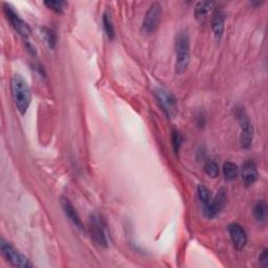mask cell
Returning a JSON list of instances; mask_svg holds the SVG:
<instances>
[{
  "label": "cell",
  "mask_w": 268,
  "mask_h": 268,
  "mask_svg": "<svg viewBox=\"0 0 268 268\" xmlns=\"http://www.w3.org/2000/svg\"><path fill=\"white\" fill-rule=\"evenodd\" d=\"M44 6L57 13H62L67 7V4L62 0H54V2H44Z\"/></svg>",
  "instance_id": "obj_19"
},
{
  "label": "cell",
  "mask_w": 268,
  "mask_h": 268,
  "mask_svg": "<svg viewBox=\"0 0 268 268\" xmlns=\"http://www.w3.org/2000/svg\"><path fill=\"white\" fill-rule=\"evenodd\" d=\"M214 6L213 3H208V2H199L197 3L194 14H195V18L197 19L198 22L204 23L208 19V15L212 7Z\"/></svg>",
  "instance_id": "obj_13"
},
{
  "label": "cell",
  "mask_w": 268,
  "mask_h": 268,
  "mask_svg": "<svg viewBox=\"0 0 268 268\" xmlns=\"http://www.w3.org/2000/svg\"><path fill=\"white\" fill-rule=\"evenodd\" d=\"M228 233L236 249L242 250L247 244V235L244 228L238 223H232L228 225Z\"/></svg>",
  "instance_id": "obj_10"
},
{
  "label": "cell",
  "mask_w": 268,
  "mask_h": 268,
  "mask_svg": "<svg viewBox=\"0 0 268 268\" xmlns=\"http://www.w3.org/2000/svg\"><path fill=\"white\" fill-rule=\"evenodd\" d=\"M236 117H237L241 127V135H240L241 146L244 149H248L251 146V143H253L254 127L242 108H238L236 110Z\"/></svg>",
  "instance_id": "obj_4"
},
{
  "label": "cell",
  "mask_w": 268,
  "mask_h": 268,
  "mask_svg": "<svg viewBox=\"0 0 268 268\" xmlns=\"http://www.w3.org/2000/svg\"><path fill=\"white\" fill-rule=\"evenodd\" d=\"M42 33H43V37H44V40L46 42V44L49 45L50 49H54L56 43H57V38H56V35L54 31L50 28H43L42 29Z\"/></svg>",
  "instance_id": "obj_20"
},
{
  "label": "cell",
  "mask_w": 268,
  "mask_h": 268,
  "mask_svg": "<svg viewBox=\"0 0 268 268\" xmlns=\"http://www.w3.org/2000/svg\"><path fill=\"white\" fill-rule=\"evenodd\" d=\"M197 192H198V197H199L200 201L203 203V206H206V204H208L213 198L211 191L209 190L207 186H204L203 184H199L198 185Z\"/></svg>",
  "instance_id": "obj_18"
},
{
  "label": "cell",
  "mask_w": 268,
  "mask_h": 268,
  "mask_svg": "<svg viewBox=\"0 0 268 268\" xmlns=\"http://www.w3.org/2000/svg\"><path fill=\"white\" fill-rule=\"evenodd\" d=\"M171 141H172V146H173V149H174V152L178 153L179 149L181 147V144H182V137H181L179 131H177L175 129L172 130Z\"/></svg>",
  "instance_id": "obj_22"
},
{
  "label": "cell",
  "mask_w": 268,
  "mask_h": 268,
  "mask_svg": "<svg viewBox=\"0 0 268 268\" xmlns=\"http://www.w3.org/2000/svg\"><path fill=\"white\" fill-rule=\"evenodd\" d=\"M204 170H206L207 174L212 178H216L219 175V166L214 161L207 162L206 166H204Z\"/></svg>",
  "instance_id": "obj_21"
},
{
  "label": "cell",
  "mask_w": 268,
  "mask_h": 268,
  "mask_svg": "<svg viewBox=\"0 0 268 268\" xmlns=\"http://www.w3.org/2000/svg\"><path fill=\"white\" fill-rule=\"evenodd\" d=\"M163 18V8L159 3H154L148 9L143 21L141 29L145 34L152 35L159 29Z\"/></svg>",
  "instance_id": "obj_3"
},
{
  "label": "cell",
  "mask_w": 268,
  "mask_h": 268,
  "mask_svg": "<svg viewBox=\"0 0 268 268\" xmlns=\"http://www.w3.org/2000/svg\"><path fill=\"white\" fill-rule=\"evenodd\" d=\"M212 29L214 31V35L216 39L220 40L223 35L224 31V18L221 12L216 11L213 15V19H212Z\"/></svg>",
  "instance_id": "obj_14"
},
{
  "label": "cell",
  "mask_w": 268,
  "mask_h": 268,
  "mask_svg": "<svg viewBox=\"0 0 268 268\" xmlns=\"http://www.w3.org/2000/svg\"><path fill=\"white\" fill-rule=\"evenodd\" d=\"M259 177V173L254 162H246L242 168V180L245 186L253 185Z\"/></svg>",
  "instance_id": "obj_11"
},
{
  "label": "cell",
  "mask_w": 268,
  "mask_h": 268,
  "mask_svg": "<svg viewBox=\"0 0 268 268\" xmlns=\"http://www.w3.org/2000/svg\"><path fill=\"white\" fill-rule=\"evenodd\" d=\"M4 9H5V14L7 16V19L11 23V25L14 27V29L25 39L29 37L30 35L29 26L21 19L20 16L15 12L14 8L8 4H5Z\"/></svg>",
  "instance_id": "obj_8"
},
{
  "label": "cell",
  "mask_w": 268,
  "mask_h": 268,
  "mask_svg": "<svg viewBox=\"0 0 268 268\" xmlns=\"http://www.w3.org/2000/svg\"><path fill=\"white\" fill-rule=\"evenodd\" d=\"M226 203V191L224 188L219 190L218 194L212 198V200L204 206L203 214L208 219L216 217L220 212L222 211Z\"/></svg>",
  "instance_id": "obj_9"
},
{
  "label": "cell",
  "mask_w": 268,
  "mask_h": 268,
  "mask_svg": "<svg viewBox=\"0 0 268 268\" xmlns=\"http://www.w3.org/2000/svg\"><path fill=\"white\" fill-rule=\"evenodd\" d=\"M267 203L264 200L259 201L254 209V215L260 224H264L267 220Z\"/></svg>",
  "instance_id": "obj_15"
},
{
  "label": "cell",
  "mask_w": 268,
  "mask_h": 268,
  "mask_svg": "<svg viewBox=\"0 0 268 268\" xmlns=\"http://www.w3.org/2000/svg\"><path fill=\"white\" fill-rule=\"evenodd\" d=\"M176 64L175 70L178 74L183 73L190 62V37L186 31H180L175 39Z\"/></svg>",
  "instance_id": "obj_2"
},
{
  "label": "cell",
  "mask_w": 268,
  "mask_h": 268,
  "mask_svg": "<svg viewBox=\"0 0 268 268\" xmlns=\"http://www.w3.org/2000/svg\"><path fill=\"white\" fill-rule=\"evenodd\" d=\"M103 23L108 38L112 40L114 38V27L111 17H110V14L108 12H105L103 15Z\"/></svg>",
  "instance_id": "obj_17"
},
{
  "label": "cell",
  "mask_w": 268,
  "mask_h": 268,
  "mask_svg": "<svg viewBox=\"0 0 268 268\" xmlns=\"http://www.w3.org/2000/svg\"><path fill=\"white\" fill-rule=\"evenodd\" d=\"M259 261H260L261 265L264 267H266L268 265V250L267 249H264L262 251V254L259 257Z\"/></svg>",
  "instance_id": "obj_23"
},
{
  "label": "cell",
  "mask_w": 268,
  "mask_h": 268,
  "mask_svg": "<svg viewBox=\"0 0 268 268\" xmlns=\"http://www.w3.org/2000/svg\"><path fill=\"white\" fill-rule=\"evenodd\" d=\"M154 94L166 114L170 119L174 118L177 114V102L175 97L170 91L163 88H157L154 91Z\"/></svg>",
  "instance_id": "obj_5"
},
{
  "label": "cell",
  "mask_w": 268,
  "mask_h": 268,
  "mask_svg": "<svg viewBox=\"0 0 268 268\" xmlns=\"http://www.w3.org/2000/svg\"><path fill=\"white\" fill-rule=\"evenodd\" d=\"M11 88H12V96L16 108H17L20 114L24 116L27 111L31 100L30 89L26 80L20 74H15L12 78Z\"/></svg>",
  "instance_id": "obj_1"
},
{
  "label": "cell",
  "mask_w": 268,
  "mask_h": 268,
  "mask_svg": "<svg viewBox=\"0 0 268 268\" xmlns=\"http://www.w3.org/2000/svg\"><path fill=\"white\" fill-rule=\"evenodd\" d=\"M61 204H62L63 210H64V213L70 219V221L78 228H80V229L83 231L84 229V225H83L82 220H81L80 216H79L78 212L75 211L74 207L70 203V201L68 199H66V198H61Z\"/></svg>",
  "instance_id": "obj_12"
},
{
  "label": "cell",
  "mask_w": 268,
  "mask_h": 268,
  "mask_svg": "<svg viewBox=\"0 0 268 268\" xmlns=\"http://www.w3.org/2000/svg\"><path fill=\"white\" fill-rule=\"evenodd\" d=\"M238 173H239V168L236 164L227 162L223 165V175L226 180L232 181L236 179L238 176Z\"/></svg>",
  "instance_id": "obj_16"
},
{
  "label": "cell",
  "mask_w": 268,
  "mask_h": 268,
  "mask_svg": "<svg viewBox=\"0 0 268 268\" xmlns=\"http://www.w3.org/2000/svg\"><path fill=\"white\" fill-rule=\"evenodd\" d=\"M88 231L90 234V237L94 243L102 247H107L108 245L107 236H106L105 228H104L102 219L100 218V216L96 214H92L90 216Z\"/></svg>",
  "instance_id": "obj_6"
},
{
  "label": "cell",
  "mask_w": 268,
  "mask_h": 268,
  "mask_svg": "<svg viewBox=\"0 0 268 268\" xmlns=\"http://www.w3.org/2000/svg\"><path fill=\"white\" fill-rule=\"evenodd\" d=\"M0 246H2V251H3L4 257L13 266L23 267V268L33 266L22 254H20L19 251L16 249L13 245H11L9 242L2 240V244H0Z\"/></svg>",
  "instance_id": "obj_7"
}]
</instances>
